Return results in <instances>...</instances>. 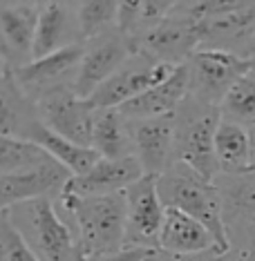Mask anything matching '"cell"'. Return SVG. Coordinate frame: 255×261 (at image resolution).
<instances>
[{
  "mask_svg": "<svg viewBox=\"0 0 255 261\" xmlns=\"http://www.w3.org/2000/svg\"><path fill=\"white\" fill-rule=\"evenodd\" d=\"M157 192L164 207H173V210L197 219L201 225L208 228L219 250L226 254L230 252L222 194L215 181H208L199 172L188 168L186 163H175L157 179Z\"/></svg>",
  "mask_w": 255,
  "mask_h": 261,
  "instance_id": "obj_2",
  "label": "cell"
},
{
  "mask_svg": "<svg viewBox=\"0 0 255 261\" xmlns=\"http://www.w3.org/2000/svg\"><path fill=\"white\" fill-rule=\"evenodd\" d=\"M219 123H222V110L201 103L191 94L175 112L177 163H186L208 181H215L219 176L215 159V134Z\"/></svg>",
  "mask_w": 255,
  "mask_h": 261,
  "instance_id": "obj_4",
  "label": "cell"
},
{
  "mask_svg": "<svg viewBox=\"0 0 255 261\" xmlns=\"http://www.w3.org/2000/svg\"><path fill=\"white\" fill-rule=\"evenodd\" d=\"M175 9V3H155V0H126L119 3V20L117 29L128 38L139 40L150 29L168 18Z\"/></svg>",
  "mask_w": 255,
  "mask_h": 261,
  "instance_id": "obj_23",
  "label": "cell"
},
{
  "mask_svg": "<svg viewBox=\"0 0 255 261\" xmlns=\"http://www.w3.org/2000/svg\"><path fill=\"white\" fill-rule=\"evenodd\" d=\"M76 5L79 3H43L34 38V61L83 45Z\"/></svg>",
  "mask_w": 255,
  "mask_h": 261,
  "instance_id": "obj_17",
  "label": "cell"
},
{
  "mask_svg": "<svg viewBox=\"0 0 255 261\" xmlns=\"http://www.w3.org/2000/svg\"><path fill=\"white\" fill-rule=\"evenodd\" d=\"M215 159L219 174H246V172H251L248 127L222 118L215 134Z\"/></svg>",
  "mask_w": 255,
  "mask_h": 261,
  "instance_id": "obj_22",
  "label": "cell"
},
{
  "mask_svg": "<svg viewBox=\"0 0 255 261\" xmlns=\"http://www.w3.org/2000/svg\"><path fill=\"white\" fill-rule=\"evenodd\" d=\"M175 69V65L159 63L152 56L137 49V54L130 58L112 79L105 81L87 100L94 108H121L128 100L161 85L166 79L173 76Z\"/></svg>",
  "mask_w": 255,
  "mask_h": 261,
  "instance_id": "obj_7",
  "label": "cell"
},
{
  "mask_svg": "<svg viewBox=\"0 0 255 261\" xmlns=\"http://www.w3.org/2000/svg\"><path fill=\"white\" fill-rule=\"evenodd\" d=\"M81 61H83V45H74L63 51H56V54L36 58V61L22 65V67L14 69V74L16 81L20 83L22 92L34 103H40L52 94L74 90L76 79H79Z\"/></svg>",
  "mask_w": 255,
  "mask_h": 261,
  "instance_id": "obj_10",
  "label": "cell"
},
{
  "mask_svg": "<svg viewBox=\"0 0 255 261\" xmlns=\"http://www.w3.org/2000/svg\"><path fill=\"white\" fill-rule=\"evenodd\" d=\"M146 261H226V252L222 250H206V252H195V254H175L166 250H155Z\"/></svg>",
  "mask_w": 255,
  "mask_h": 261,
  "instance_id": "obj_30",
  "label": "cell"
},
{
  "mask_svg": "<svg viewBox=\"0 0 255 261\" xmlns=\"http://www.w3.org/2000/svg\"><path fill=\"white\" fill-rule=\"evenodd\" d=\"M69 179H72V172L56 163L54 159L14 172V174L0 176V212L40 197L58 199Z\"/></svg>",
  "mask_w": 255,
  "mask_h": 261,
  "instance_id": "obj_11",
  "label": "cell"
},
{
  "mask_svg": "<svg viewBox=\"0 0 255 261\" xmlns=\"http://www.w3.org/2000/svg\"><path fill=\"white\" fill-rule=\"evenodd\" d=\"M56 205L67 212L74 223L83 259L103 257L126 250V197H79L63 192Z\"/></svg>",
  "mask_w": 255,
  "mask_h": 261,
  "instance_id": "obj_1",
  "label": "cell"
},
{
  "mask_svg": "<svg viewBox=\"0 0 255 261\" xmlns=\"http://www.w3.org/2000/svg\"><path fill=\"white\" fill-rule=\"evenodd\" d=\"M215 248L217 243L206 225H201L197 219L183 215L179 210L166 207L159 250L175 252V254H195V252L215 250Z\"/></svg>",
  "mask_w": 255,
  "mask_h": 261,
  "instance_id": "obj_19",
  "label": "cell"
},
{
  "mask_svg": "<svg viewBox=\"0 0 255 261\" xmlns=\"http://www.w3.org/2000/svg\"><path fill=\"white\" fill-rule=\"evenodd\" d=\"M0 261H38L14 228L9 212H0Z\"/></svg>",
  "mask_w": 255,
  "mask_h": 261,
  "instance_id": "obj_28",
  "label": "cell"
},
{
  "mask_svg": "<svg viewBox=\"0 0 255 261\" xmlns=\"http://www.w3.org/2000/svg\"><path fill=\"white\" fill-rule=\"evenodd\" d=\"M7 212L14 228L38 261H85L74 228L63 221L54 199H32Z\"/></svg>",
  "mask_w": 255,
  "mask_h": 261,
  "instance_id": "obj_3",
  "label": "cell"
},
{
  "mask_svg": "<svg viewBox=\"0 0 255 261\" xmlns=\"http://www.w3.org/2000/svg\"><path fill=\"white\" fill-rule=\"evenodd\" d=\"M251 67H253V72H255V58H253V61H251Z\"/></svg>",
  "mask_w": 255,
  "mask_h": 261,
  "instance_id": "obj_33",
  "label": "cell"
},
{
  "mask_svg": "<svg viewBox=\"0 0 255 261\" xmlns=\"http://www.w3.org/2000/svg\"><path fill=\"white\" fill-rule=\"evenodd\" d=\"M34 143H36L38 147H43V150L50 154L56 163H61L63 168H67L69 172H72V176L85 174V172H90L94 165L101 161V154L97 150L76 145V143H72V141H67V139H63V136L54 134L45 125L38 129Z\"/></svg>",
  "mask_w": 255,
  "mask_h": 261,
  "instance_id": "obj_24",
  "label": "cell"
},
{
  "mask_svg": "<svg viewBox=\"0 0 255 261\" xmlns=\"http://www.w3.org/2000/svg\"><path fill=\"white\" fill-rule=\"evenodd\" d=\"M0 63H3V61H0Z\"/></svg>",
  "mask_w": 255,
  "mask_h": 261,
  "instance_id": "obj_34",
  "label": "cell"
},
{
  "mask_svg": "<svg viewBox=\"0 0 255 261\" xmlns=\"http://www.w3.org/2000/svg\"><path fill=\"white\" fill-rule=\"evenodd\" d=\"M50 159H52L50 154L36 143L0 134V176L34 168V165H40L50 161Z\"/></svg>",
  "mask_w": 255,
  "mask_h": 261,
  "instance_id": "obj_26",
  "label": "cell"
},
{
  "mask_svg": "<svg viewBox=\"0 0 255 261\" xmlns=\"http://www.w3.org/2000/svg\"><path fill=\"white\" fill-rule=\"evenodd\" d=\"M155 250H121L114 254H103V257H94L85 261H146Z\"/></svg>",
  "mask_w": 255,
  "mask_h": 261,
  "instance_id": "obj_31",
  "label": "cell"
},
{
  "mask_svg": "<svg viewBox=\"0 0 255 261\" xmlns=\"http://www.w3.org/2000/svg\"><path fill=\"white\" fill-rule=\"evenodd\" d=\"M92 150L101 159L132 156V136L130 121L119 108H97L92 118Z\"/></svg>",
  "mask_w": 255,
  "mask_h": 261,
  "instance_id": "obj_20",
  "label": "cell"
},
{
  "mask_svg": "<svg viewBox=\"0 0 255 261\" xmlns=\"http://www.w3.org/2000/svg\"><path fill=\"white\" fill-rule=\"evenodd\" d=\"M126 250H159L166 207L155 176H144L126 192Z\"/></svg>",
  "mask_w": 255,
  "mask_h": 261,
  "instance_id": "obj_6",
  "label": "cell"
},
{
  "mask_svg": "<svg viewBox=\"0 0 255 261\" xmlns=\"http://www.w3.org/2000/svg\"><path fill=\"white\" fill-rule=\"evenodd\" d=\"M40 127L36 103L22 92L14 69L0 63V134L34 143Z\"/></svg>",
  "mask_w": 255,
  "mask_h": 261,
  "instance_id": "obj_15",
  "label": "cell"
},
{
  "mask_svg": "<svg viewBox=\"0 0 255 261\" xmlns=\"http://www.w3.org/2000/svg\"><path fill=\"white\" fill-rule=\"evenodd\" d=\"M146 176L141 163L134 156L126 159H101L90 172L72 176L63 192L79 194V197H108L121 194Z\"/></svg>",
  "mask_w": 255,
  "mask_h": 261,
  "instance_id": "obj_16",
  "label": "cell"
},
{
  "mask_svg": "<svg viewBox=\"0 0 255 261\" xmlns=\"http://www.w3.org/2000/svg\"><path fill=\"white\" fill-rule=\"evenodd\" d=\"M188 92H191V79H188V67L179 65L173 72L170 79H166L161 85L152 87L141 96L128 100L126 105H121L123 116L128 121H144V118H159L175 114L181 108V103L186 100Z\"/></svg>",
  "mask_w": 255,
  "mask_h": 261,
  "instance_id": "obj_18",
  "label": "cell"
},
{
  "mask_svg": "<svg viewBox=\"0 0 255 261\" xmlns=\"http://www.w3.org/2000/svg\"><path fill=\"white\" fill-rule=\"evenodd\" d=\"M40 121L47 129L76 145L92 147V118L94 105L81 98L74 90H65L36 103Z\"/></svg>",
  "mask_w": 255,
  "mask_h": 261,
  "instance_id": "obj_13",
  "label": "cell"
},
{
  "mask_svg": "<svg viewBox=\"0 0 255 261\" xmlns=\"http://www.w3.org/2000/svg\"><path fill=\"white\" fill-rule=\"evenodd\" d=\"M132 156L144 168L146 176H159L177 163L175 156V114L130 121Z\"/></svg>",
  "mask_w": 255,
  "mask_h": 261,
  "instance_id": "obj_14",
  "label": "cell"
},
{
  "mask_svg": "<svg viewBox=\"0 0 255 261\" xmlns=\"http://www.w3.org/2000/svg\"><path fill=\"white\" fill-rule=\"evenodd\" d=\"M134 43L139 51L152 56L155 61L179 67V65H186L188 58L199 49L201 29L199 22L183 11L181 3H175L173 14Z\"/></svg>",
  "mask_w": 255,
  "mask_h": 261,
  "instance_id": "obj_9",
  "label": "cell"
},
{
  "mask_svg": "<svg viewBox=\"0 0 255 261\" xmlns=\"http://www.w3.org/2000/svg\"><path fill=\"white\" fill-rule=\"evenodd\" d=\"M219 110H222L224 121L237 123V125H244V127L255 125V72L253 69L230 87L228 94L222 100V105H219Z\"/></svg>",
  "mask_w": 255,
  "mask_h": 261,
  "instance_id": "obj_25",
  "label": "cell"
},
{
  "mask_svg": "<svg viewBox=\"0 0 255 261\" xmlns=\"http://www.w3.org/2000/svg\"><path fill=\"white\" fill-rule=\"evenodd\" d=\"M76 14H79V27L83 43L103 36V34L117 29L119 20V3L112 0H90V3L76 5Z\"/></svg>",
  "mask_w": 255,
  "mask_h": 261,
  "instance_id": "obj_27",
  "label": "cell"
},
{
  "mask_svg": "<svg viewBox=\"0 0 255 261\" xmlns=\"http://www.w3.org/2000/svg\"><path fill=\"white\" fill-rule=\"evenodd\" d=\"M188 79L191 96L219 108L228 90L244 74L251 72V61L219 49H197L188 58Z\"/></svg>",
  "mask_w": 255,
  "mask_h": 261,
  "instance_id": "obj_5",
  "label": "cell"
},
{
  "mask_svg": "<svg viewBox=\"0 0 255 261\" xmlns=\"http://www.w3.org/2000/svg\"><path fill=\"white\" fill-rule=\"evenodd\" d=\"M237 230L244 241L240 248H230V252L226 254V261H255V223H244V225H233L228 228V234Z\"/></svg>",
  "mask_w": 255,
  "mask_h": 261,
  "instance_id": "obj_29",
  "label": "cell"
},
{
  "mask_svg": "<svg viewBox=\"0 0 255 261\" xmlns=\"http://www.w3.org/2000/svg\"><path fill=\"white\" fill-rule=\"evenodd\" d=\"M215 186L222 194L226 228L255 223V172L246 174H219Z\"/></svg>",
  "mask_w": 255,
  "mask_h": 261,
  "instance_id": "obj_21",
  "label": "cell"
},
{
  "mask_svg": "<svg viewBox=\"0 0 255 261\" xmlns=\"http://www.w3.org/2000/svg\"><path fill=\"white\" fill-rule=\"evenodd\" d=\"M248 139H251V172H255V125L248 127Z\"/></svg>",
  "mask_w": 255,
  "mask_h": 261,
  "instance_id": "obj_32",
  "label": "cell"
},
{
  "mask_svg": "<svg viewBox=\"0 0 255 261\" xmlns=\"http://www.w3.org/2000/svg\"><path fill=\"white\" fill-rule=\"evenodd\" d=\"M137 54V43L119 29L83 43V61L74 92L81 98H90L108 79H112L130 58Z\"/></svg>",
  "mask_w": 255,
  "mask_h": 261,
  "instance_id": "obj_8",
  "label": "cell"
},
{
  "mask_svg": "<svg viewBox=\"0 0 255 261\" xmlns=\"http://www.w3.org/2000/svg\"><path fill=\"white\" fill-rule=\"evenodd\" d=\"M43 3H0V61L18 69L34 61L38 16Z\"/></svg>",
  "mask_w": 255,
  "mask_h": 261,
  "instance_id": "obj_12",
  "label": "cell"
}]
</instances>
